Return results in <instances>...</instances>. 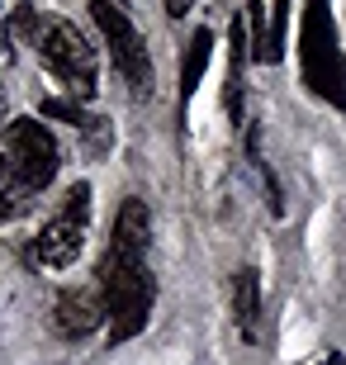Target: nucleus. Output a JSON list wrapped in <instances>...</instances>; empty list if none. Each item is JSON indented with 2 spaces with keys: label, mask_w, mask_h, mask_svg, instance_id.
Segmentation results:
<instances>
[{
  "label": "nucleus",
  "mask_w": 346,
  "mask_h": 365,
  "mask_svg": "<svg viewBox=\"0 0 346 365\" xmlns=\"http://www.w3.org/2000/svg\"><path fill=\"white\" fill-rule=\"evenodd\" d=\"M29 38H34L43 67L53 71L57 81L67 86L71 95L91 100L95 81H100V57H95V48L86 43V34H81L71 19H62V14H39Z\"/></svg>",
  "instance_id": "obj_3"
},
{
  "label": "nucleus",
  "mask_w": 346,
  "mask_h": 365,
  "mask_svg": "<svg viewBox=\"0 0 346 365\" xmlns=\"http://www.w3.org/2000/svg\"><path fill=\"white\" fill-rule=\"evenodd\" d=\"M161 5H166V14H171V19H185V14L195 10V0H161Z\"/></svg>",
  "instance_id": "obj_16"
},
{
  "label": "nucleus",
  "mask_w": 346,
  "mask_h": 365,
  "mask_svg": "<svg viewBox=\"0 0 346 365\" xmlns=\"http://www.w3.org/2000/svg\"><path fill=\"white\" fill-rule=\"evenodd\" d=\"M5 119H10V100H5V91H0V128H5Z\"/></svg>",
  "instance_id": "obj_17"
},
{
  "label": "nucleus",
  "mask_w": 346,
  "mask_h": 365,
  "mask_svg": "<svg viewBox=\"0 0 346 365\" xmlns=\"http://www.w3.org/2000/svg\"><path fill=\"white\" fill-rule=\"evenodd\" d=\"M105 318H109V304H105L100 280H95V284H71V289H62V294H57V304H53V327L67 341L91 337Z\"/></svg>",
  "instance_id": "obj_7"
},
{
  "label": "nucleus",
  "mask_w": 346,
  "mask_h": 365,
  "mask_svg": "<svg viewBox=\"0 0 346 365\" xmlns=\"http://www.w3.org/2000/svg\"><path fill=\"white\" fill-rule=\"evenodd\" d=\"M247 10H252V29H256V62H266V38H261V0H247Z\"/></svg>",
  "instance_id": "obj_15"
},
{
  "label": "nucleus",
  "mask_w": 346,
  "mask_h": 365,
  "mask_svg": "<svg viewBox=\"0 0 346 365\" xmlns=\"http://www.w3.org/2000/svg\"><path fill=\"white\" fill-rule=\"evenodd\" d=\"M318 365H346V361H342V351H327V356H322Z\"/></svg>",
  "instance_id": "obj_18"
},
{
  "label": "nucleus",
  "mask_w": 346,
  "mask_h": 365,
  "mask_svg": "<svg viewBox=\"0 0 346 365\" xmlns=\"http://www.w3.org/2000/svg\"><path fill=\"white\" fill-rule=\"evenodd\" d=\"M233 313H238V332L247 346L261 341V280H256L252 266H242L233 275Z\"/></svg>",
  "instance_id": "obj_8"
},
{
  "label": "nucleus",
  "mask_w": 346,
  "mask_h": 365,
  "mask_svg": "<svg viewBox=\"0 0 346 365\" xmlns=\"http://www.w3.org/2000/svg\"><path fill=\"white\" fill-rule=\"evenodd\" d=\"M114 247H123V252H133V257H147V242H152V214H147L143 200H128L119 204V214H114V237H109Z\"/></svg>",
  "instance_id": "obj_9"
},
{
  "label": "nucleus",
  "mask_w": 346,
  "mask_h": 365,
  "mask_svg": "<svg viewBox=\"0 0 346 365\" xmlns=\"http://www.w3.org/2000/svg\"><path fill=\"white\" fill-rule=\"evenodd\" d=\"M209 53H213V34L209 29H195V38H190V48H185V62H180V105H190V95L200 91Z\"/></svg>",
  "instance_id": "obj_11"
},
{
  "label": "nucleus",
  "mask_w": 346,
  "mask_h": 365,
  "mask_svg": "<svg viewBox=\"0 0 346 365\" xmlns=\"http://www.w3.org/2000/svg\"><path fill=\"white\" fill-rule=\"evenodd\" d=\"M256 171H261V180H266V204H270V214H285V190H280V180H275V171H270L266 162H256Z\"/></svg>",
  "instance_id": "obj_14"
},
{
  "label": "nucleus",
  "mask_w": 346,
  "mask_h": 365,
  "mask_svg": "<svg viewBox=\"0 0 346 365\" xmlns=\"http://www.w3.org/2000/svg\"><path fill=\"white\" fill-rule=\"evenodd\" d=\"M91 19L100 24V34L109 43V57H114L119 76L133 86V95H152V62H147V48L138 38V29L128 24V14L119 5H109V0H91Z\"/></svg>",
  "instance_id": "obj_5"
},
{
  "label": "nucleus",
  "mask_w": 346,
  "mask_h": 365,
  "mask_svg": "<svg viewBox=\"0 0 346 365\" xmlns=\"http://www.w3.org/2000/svg\"><path fill=\"white\" fill-rule=\"evenodd\" d=\"M5 157L14 162V171H19V180H24L29 190L53 185V176H57V143H53V133H48L39 119H14L10 128H5Z\"/></svg>",
  "instance_id": "obj_6"
},
{
  "label": "nucleus",
  "mask_w": 346,
  "mask_h": 365,
  "mask_svg": "<svg viewBox=\"0 0 346 365\" xmlns=\"http://www.w3.org/2000/svg\"><path fill=\"white\" fill-rule=\"evenodd\" d=\"M242 48H247L242 24H233V29H228V86H223V114H228V123H242Z\"/></svg>",
  "instance_id": "obj_10"
},
{
  "label": "nucleus",
  "mask_w": 346,
  "mask_h": 365,
  "mask_svg": "<svg viewBox=\"0 0 346 365\" xmlns=\"http://www.w3.org/2000/svg\"><path fill=\"white\" fill-rule=\"evenodd\" d=\"M86 223H91V185L81 180V185L67 190L57 218L43 223L39 242H34V257H39L43 266H53V271H67L71 261L81 257V247H86Z\"/></svg>",
  "instance_id": "obj_4"
},
{
  "label": "nucleus",
  "mask_w": 346,
  "mask_h": 365,
  "mask_svg": "<svg viewBox=\"0 0 346 365\" xmlns=\"http://www.w3.org/2000/svg\"><path fill=\"white\" fill-rule=\"evenodd\" d=\"M29 195L34 190L19 180V171H14V162L0 152V223H10V218H19L29 209Z\"/></svg>",
  "instance_id": "obj_12"
},
{
  "label": "nucleus",
  "mask_w": 346,
  "mask_h": 365,
  "mask_svg": "<svg viewBox=\"0 0 346 365\" xmlns=\"http://www.w3.org/2000/svg\"><path fill=\"white\" fill-rule=\"evenodd\" d=\"M299 67L304 86L322 95L327 105L346 114V57L337 48V29L327 14V0H304V29H299Z\"/></svg>",
  "instance_id": "obj_2"
},
{
  "label": "nucleus",
  "mask_w": 346,
  "mask_h": 365,
  "mask_svg": "<svg viewBox=\"0 0 346 365\" xmlns=\"http://www.w3.org/2000/svg\"><path fill=\"white\" fill-rule=\"evenodd\" d=\"M43 114L71 123V128H81V133H100V119H91V114H86L81 105H71V100H43Z\"/></svg>",
  "instance_id": "obj_13"
},
{
  "label": "nucleus",
  "mask_w": 346,
  "mask_h": 365,
  "mask_svg": "<svg viewBox=\"0 0 346 365\" xmlns=\"http://www.w3.org/2000/svg\"><path fill=\"white\" fill-rule=\"evenodd\" d=\"M95 280H100L105 304H109V341L138 337V332L147 327V318H152V299H157V284H152L147 261L109 242L105 257H100Z\"/></svg>",
  "instance_id": "obj_1"
}]
</instances>
